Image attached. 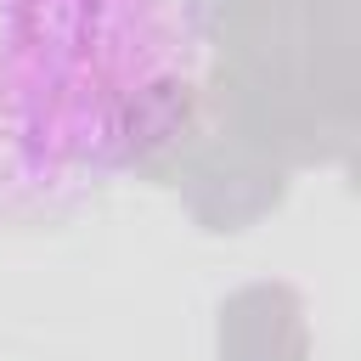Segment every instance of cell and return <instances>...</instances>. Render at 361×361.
Instances as JSON below:
<instances>
[{"label": "cell", "mask_w": 361, "mask_h": 361, "mask_svg": "<svg viewBox=\"0 0 361 361\" xmlns=\"http://www.w3.org/2000/svg\"><path fill=\"white\" fill-rule=\"evenodd\" d=\"M203 85V0H0V220H62L147 169Z\"/></svg>", "instance_id": "6da1fadb"}]
</instances>
